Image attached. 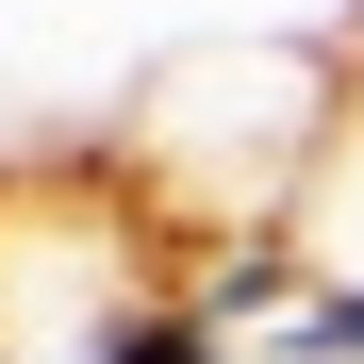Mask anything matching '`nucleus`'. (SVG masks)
Returning <instances> with one entry per match:
<instances>
[{
  "instance_id": "1",
  "label": "nucleus",
  "mask_w": 364,
  "mask_h": 364,
  "mask_svg": "<svg viewBox=\"0 0 364 364\" xmlns=\"http://www.w3.org/2000/svg\"><path fill=\"white\" fill-rule=\"evenodd\" d=\"M331 100H348V50H315V33H215L182 67H149L100 149L133 166V199L182 249H232V232H298V182L331 149Z\"/></svg>"
},
{
  "instance_id": "2",
  "label": "nucleus",
  "mask_w": 364,
  "mask_h": 364,
  "mask_svg": "<svg viewBox=\"0 0 364 364\" xmlns=\"http://www.w3.org/2000/svg\"><path fill=\"white\" fill-rule=\"evenodd\" d=\"M182 331V232L116 149L0 166V364H149Z\"/></svg>"
},
{
  "instance_id": "3",
  "label": "nucleus",
  "mask_w": 364,
  "mask_h": 364,
  "mask_svg": "<svg viewBox=\"0 0 364 364\" xmlns=\"http://www.w3.org/2000/svg\"><path fill=\"white\" fill-rule=\"evenodd\" d=\"M298 265H315V298H364V33H348L331 149H315V182H298Z\"/></svg>"
}]
</instances>
